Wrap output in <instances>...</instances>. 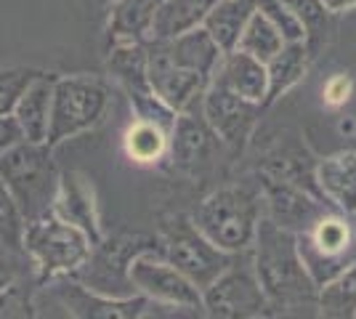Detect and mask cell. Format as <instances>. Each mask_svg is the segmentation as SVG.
I'll list each match as a JSON object with an SVG mask.
<instances>
[{
    "label": "cell",
    "mask_w": 356,
    "mask_h": 319,
    "mask_svg": "<svg viewBox=\"0 0 356 319\" xmlns=\"http://www.w3.org/2000/svg\"><path fill=\"white\" fill-rule=\"evenodd\" d=\"M125 152L136 163H157L168 154V131L160 125H152L144 120H134V125L125 133Z\"/></svg>",
    "instance_id": "cell-29"
},
{
    "label": "cell",
    "mask_w": 356,
    "mask_h": 319,
    "mask_svg": "<svg viewBox=\"0 0 356 319\" xmlns=\"http://www.w3.org/2000/svg\"><path fill=\"white\" fill-rule=\"evenodd\" d=\"M255 8L282 32L284 40H303V30H300L293 11L284 6V0H255Z\"/></svg>",
    "instance_id": "cell-32"
},
{
    "label": "cell",
    "mask_w": 356,
    "mask_h": 319,
    "mask_svg": "<svg viewBox=\"0 0 356 319\" xmlns=\"http://www.w3.org/2000/svg\"><path fill=\"white\" fill-rule=\"evenodd\" d=\"M284 6L293 11L298 19L300 30H303V43L309 46L312 56H316L330 40L332 30V14L327 11L322 0H284Z\"/></svg>",
    "instance_id": "cell-26"
},
{
    "label": "cell",
    "mask_w": 356,
    "mask_h": 319,
    "mask_svg": "<svg viewBox=\"0 0 356 319\" xmlns=\"http://www.w3.org/2000/svg\"><path fill=\"white\" fill-rule=\"evenodd\" d=\"M221 149H226V147L205 122L200 106L189 109V112H178L176 122L170 128V136H168V154L165 157L181 173L197 176V173L208 170L216 163V154Z\"/></svg>",
    "instance_id": "cell-15"
},
{
    "label": "cell",
    "mask_w": 356,
    "mask_h": 319,
    "mask_svg": "<svg viewBox=\"0 0 356 319\" xmlns=\"http://www.w3.org/2000/svg\"><path fill=\"white\" fill-rule=\"evenodd\" d=\"M284 43H287V40L282 38V32L277 30L266 16L255 8V14L248 19L245 30H242V35H239L237 51H245V54H250L252 59H258L266 64Z\"/></svg>",
    "instance_id": "cell-28"
},
{
    "label": "cell",
    "mask_w": 356,
    "mask_h": 319,
    "mask_svg": "<svg viewBox=\"0 0 356 319\" xmlns=\"http://www.w3.org/2000/svg\"><path fill=\"white\" fill-rule=\"evenodd\" d=\"M213 3L216 0H157L149 40H170L194 27H202Z\"/></svg>",
    "instance_id": "cell-22"
},
{
    "label": "cell",
    "mask_w": 356,
    "mask_h": 319,
    "mask_svg": "<svg viewBox=\"0 0 356 319\" xmlns=\"http://www.w3.org/2000/svg\"><path fill=\"white\" fill-rule=\"evenodd\" d=\"M316 189L325 202L335 211L354 215L356 213V152L343 149L330 157L316 160L314 165Z\"/></svg>",
    "instance_id": "cell-17"
},
{
    "label": "cell",
    "mask_w": 356,
    "mask_h": 319,
    "mask_svg": "<svg viewBox=\"0 0 356 319\" xmlns=\"http://www.w3.org/2000/svg\"><path fill=\"white\" fill-rule=\"evenodd\" d=\"M298 253L316 285L356 261V229L351 215L330 208L296 234Z\"/></svg>",
    "instance_id": "cell-8"
},
{
    "label": "cell",
    "mask_w": 356,
    "mask_h": 319,
    "mask_svg": "<svg viewBox=\"0 0 356 319\" xmlns=\"http://www.w3.org/2000/svg\"><path fill=\"white\" fill-rule=\"evenodd\" d=\"M22 234H24V218H22L19 205L14 202L11 192L6 189V183L0 181V250L24 253Z\"/></svg>",
    "instance_id": "cell-30"
},
{
    "label": "cell",
    "mask_w": 356,
    "mask_h": 319,
    "mask_svg": "<svg viewBox=\"0 0 356 319\" xmlns=\"http://www.w3.org/2000/svg\"><path fill=\"white\" fill-rule=\"evenodd\" d=\"M131 282L136 293L147 295L152 304L160 309H173V311H189V314H205L202 311V290L194 285L189 277L170 266L168 261L152 250L136 256L131 263Z\"/></svg>",
    "instance_id": "cell-10"
},
{
    "label": "cell",
    "mask_w": 356,
    "mask_h": 319,
    "mask_svg": "<svg viewBox=\"0 0 356 319\" xmlns=\"http://www.w3.org/2000/svg\"><path fill=\"white\" fill-rule=\"evenodd\" d=\"M316 314L327 319H356V261L319 285Z\"/></svg>",
    "instance_id": "cell-25"
},
{
    "label": "cell",
    "mask_w": 356,
    "mask_h": 319,
    "mask_svg": "<svg viewBox=\"0 0 356 319\" xmlns=\"http://www.w3.org/2000/svg\"><path fill=\"white\" fill-rule=\"evenodd\" d=\"M258 282L266 293L268 314H303L316 309L319 285L312 279L298 253L296 231L274 224L268 215L261 218L250 247Z\"/></svg>",
    "instance_id": "cell-1"
},
{
    "label": "cell",
    "mask_w": 356,
    "mask_h": 319,
    "mask_svg": "<svg viewBox=\"0 0 356 319\" xmlns=\"http://www.w3.org/2000/svg\"><path fill=\"white\" fill-rule=\"evenodd\" d=\"M106 69L120 83V88L144 85L147 80V43H118L106 54Z\"/></svg>",
    "instance_id": "cell-27"
},
{
    "label": "cell",
    "mask_w": 356,
    "mask_h": 319,
    "mask_svg": "<svg viewBox=\"0 0 356 319\" xmlns=\"http://www.w3.org/2000/svg\"><path fill=\"white\" fill-rule=\"evenodd\" d=\"M194 227L213 245L237 256L252 247L258 224L264 218V197L258 181H237L213 189L189 213Z\"/></svg>",
    "instance_id": "cell-2"
},
{
    "label": "cell",
    "mask_w": 356,
    "mask_h": 319,
    "mask_svg": "<svg viewBox=\"0 0 356 319\" xmlns=\"http://www.w3.org/2000/svg\"><path fill=\"white\" fill-rule=\"evenodd\" d=\"M157 0H115L109 6L106 38L118 43H147L152 38V16Z\"/></svg>",
    "instance_id": "cell-21"
},
{
    "label": "cell",
    "mask_w": 356,
    "mask_h": 319,
    "mask_svg": "<svg viewBox=\"0 0 356 319\" xmlns=\"http://www.w3.org/2000/svg\"><path fill=\"white\" fill-rule=\"evenodd\" d=\"M255 181L261 186V197H264V215L296 234L316 221L325 211H330L325 199L300 183L284 181L261 170H255Z\"/></svg>",
    "instance_id": "cell-14"
},
{
    "label": "cell",
    "mask_w": 356,
    "mask_h": 319,
    "mask_svg": "<svg viewBox=\"0 0 356 319\" xmlns=\"http://www.w3.org/2000/svg\"><path fill=\"white\" fill-rule=\"evenodd\" d=\"M51 213L77 227L86 237L90 240V245H96L104 237L102 229V218H99V205H96V195H93V183L88 181V176L70 170L59 176V189H56V199Z\"/></svg>",
    "instance_id": "cell-16"
},
{
    "label": "cell",
    "mask_w": 356,
    "mask_h": 319,
    "mask_svg": "<svg viewBox=\"0 0 356 319\" xmlns=\"http://www.w3.org/2000/svg\"><path fill=\"white\" fill-rule=\"evenodd\" d=\"M22 245L35 269V285H43L61 274H72L90 253L88 237L54 213L27 221Z\"/></svg>",
    "instance_id": "cell-7"
},
{
    "label": "cell",
    "mask_w": 356,
    "mask_h": 319,
    "mask_svg": "<svg viewBox=\"0 0 356 319\" xmlns=\"http://www.w3.org/2000/svg\"><path fill=\"white\" fill-rule=\"evenodd\" d=\"M109 106L112 91L106 80L90 75H56L45 144L56 149L64 141L93 131L106 117Z\"/></svg>",
    "instance_id": "cell-4"
},
{
    "label": "cell",
    "mask_w": 356,
    "mask_h": 319,
    "mask_svg": "<svg viewBox=\"0 0 356 319\" xmlns=\"http://www.w3.org/2000/svg\"><path fill=\"white\" fill-rule=\"evenodd\" d=\"M202 311L213 319L268 317L266 293L258 282L250 250L237 253L232 263L202 290Z\"/></svg>",
    "instance_id": "cell-9"
},
{
    "label": "cell",
    "mask_w": 356,
    "mask_h": 319,
    "mask_svg": "<svg viewBox=\"0 0 356 319\" xmlns=\"http://www.w3.org/2000/svg\"><path fill=\"white\" fill-rule=\"evenodd\" d=\"M59 176L54 149L48 144H32L22 138L0 154V181L6 183V189L19 205L24 224L51 213L59 189Z\"/></svg>",
    "instance_id": "cell-3"
},
{
    "label": "cell",
    "mask_w": 356,
    "mask_h": 319,
    "mask_svg": "<svg viewBox=\"0 0 356 319\" xmlns=\"http://www.w3.org/2000/svg\"><path fill=\"white\" fill-rule=\"evenodd\" d=\"M38 290L48 293L51 301L59 304L67 317L74 319H141L149 314L147 295L141 293L125 295V298L102 295V293L88 290L70 274L54 277L43 285H38Z\"/></svg>",
    "instance_id": "cell-11"
},
{
    "label": "cell",
    "mask_w": 356,
    "mask_h": 319,
    "mask_svg": "<svg viewBox=\"0 0 356 319\" xmlns=\"http://www.w3.org/2000/svg\"><path fill=\"white\" fill-rule=\"evenodd\" d=\"M210 80L223 85V88H229V91H234L237 96L248 99V101H255V104L266 101V64L252 59L250 54H245V51L234 48V51L221 54L218 67H216Z\"/></svg>",
    "instance_id": "cell-18"
},
{
    "label": "cell",
    "mask_w": 356,
    "mask_h": 319,
    "mask_svg": "<svg viewBox=\"0 0 356 319\" xmlns=\"http://www.w3.org/2000/svg\"><path fill=\"white\" fill-rule=\"evenodd\" d=\"M348 96H351V77L346 75H335L330 83L325 85V99L327 104L338 106V104H346L348 101Z\"/></svg>",
    "instance_id": "cell-33"
},
{
    "label": "cell",
    "mask_w": 356,
    "mask_h": 319,
    "mask_svg": "<svg viewBox=\"0 0 356 319\" xmlns=\"http://www.w3.org/2000/svg\"><path fill=\"white\" fill-rule=\"evenodd\" d=\"M157 250V237L147 234H104L96 245H90L88 259L83 261L70 277L83 282L93 293L125 298L134 295L131 263L141 253Z\"/></svg>",
    "instance_id": "cell-6"
},
{
    "label": "cell",
    "mask_w": 356,
    "mask_h": 319,
    "mask_svg": "<svg viewBox=\"0 0 356 319\" xmlns=\"http://www.w3.org/2000/svg\"><path fill=\"white\" fill-rule=\"evenodd\" d=\"M252 14H255V0H216L202 22V30L226 54L237 48L239 35Z\"/></svg>",
    "instance_id": "cell-24"
},
{
    "label": "cell",
    "mask_w": 356,
    "mask_h": 319,
    "mask_svg": "<svg viewBox=\"0 0 356 319\" xmlns=\"http://www.w3.org/2000/svg\"><path fill=\"white\" fill-rule=\"evenodd\" d=\"M351 221H354V229H356V213H354V215H351Z\"/></svg>",
    "instance_id": "cell-37"
},
{
    "label": "cell",
    "mask_w": 356,
    "mask_h": 319,
    "mask_svg": "<svg viewBox=\"0 0 356 319\" xmlns=\"http://www.w3.org/2000/svg\"><path fill=\"white\" fill-rule=\"evenodd\" d=\"M157 253L184 277H189L200 290L208 288L234 259L232 253L210 243L186 213H170L160 218Z\"/></svg>",
    "instance_id": "cell-5"
},
{
    "label": "cell",
    "mask_w": 356,
    "mask_h": 319,
    "mask_svg": "<svg viewBox=\"0 0 356 319\" xmlns=\"http://www.w3.org/2000/svg\"><path fill=\"white\" fill-rule=\"evenodd\" d=\"M147 80L152 91L176 115L197 109L210 83L202 75L178 67L176 61L168 56L165 40H147Z\"/></svg>",
    "instance_id": "cell-13"
},
{
    "label": "cell",
    "mask_w": 356,
    "mask_h": 319,
    "mask_svg": "<svg viewBox=\"0 0 356 319\" xmlns=\"http://www.w3.org/2000/svg\"><path fill=\"white\" fill-rule=\"evenodd\" d=\"M22 138L24 136H22V128L14 120V115H0V154L11 149L14 144H19Z\"/></svg>",
    "instance_id": "cell-34"
},
{
    "label": "cell",
    "mask_w": 356,
    "mask_h": 319,
    "mask_svg": "<svg viewBox=\"0 0 356 319\" xmlns=\"http://www.w3.org/2000/svg\"><path fill=\"white\" fill-rule=\"evenodd\" d=\"M327 6V11L335 14H346V11H356V0H322Z\"/></svg>",
    "instance_id": "cell-36"
},
{
    "label": "cell",
    "mask_w": 356,
    "mask_h": 319,
    "mask_svg": "<svg viewBox=\"0 0 356 319\" xmlns=\"http://www.w3.org/2000/svg\"><path fill=\"white\" fill-rule=\"evenodd\" d=\"M16 306H22V309H30L27 304H22L19 301V290H0V317H8V314H14L11 309Z\"/></svg>",
    "instance_id": "cell-35"
},
{
    "label": "cell",
    "mask_w": 356,
    "mask_h": 319,
    "mask_svg": "<svg viewBox=\"0 0 356 319\" xmlns=\"http://www.w3.org/2000/svg\"><path fill=\"white\" fill-rule=\"evenodd\" d=\"M54 72H40L24 88L14 106V120L22 128L24 141L32 144H45L48 136V120H51V96H54Z\"/></svg>",
    "instance_id": "cell-19"
},
{
    "label": "cell",
    "mask_w": 356,
    "mask_h": 319,
    "mask_svg": "<svg viewBox=\"0 0 356 319\" xmlns=\"http://www.w3.org/2000/svg\"><path fill=\"white\" fill-rule=\"evenodd\" d=\"M200 112H202L205 122L213 128V133L223 141L226 149L242 152L255 133L258 122H261L264 104L248 101L234 91L210 80L205 93H202V101H200Z\"/></svg>",
    "instance_id": "cell-12"
},
{
    "label": "cell",
    "mask_w": 356,
    "mask_h": 319,
    "mask_svg": "<svg viewBox=\"0 0 356 319\" xmlns=\"http://www.w3.org/2000/svg\"><path fill=\"white\" fill-rule=\"evenodd\" d=\"M165 48H168V56L176 61L178 67L197 72L205 80L213 77L216 67H218V59L223 54L221 48L216 46V40L202 27H194V30L184 32L178 38L165 40Z\"/></svg>",
    "instance_id": "cell-23"
},
{
    "label": "cell",
    "mask_w": 356,
    "mask_h": 319,
    "mask_svg": "<svg viewBox=\"0 0 356 319\" xmlns=\"http://www.w3.org/2000/svg\"><path fill=\"white\" fill-rule=\"evenodd\" d=\"M38 75L40 69H32V67H0V115L14 112L19 96Z\"/></svg>",
    "instance_id": "cell-31"
},
{
    "label": "cell",
    "mask_w": 356,
    "mask_h": 319,
    "mask_svg": "<svg viewBox=\"0 0 356 319\" xmlns=\"http://www.w3.org/2000/svg\"><path fill=\"white\" fill-rule=\"evenodd\" d=\"M312 51L303 40H287L271 59L266 61V77H268V88H266V101L264 109L271 104H277L287 91H293L303 77L309 75V67H312Z\"/></svg>",
    "instance_id": "cell-20"
}]
</instances>
